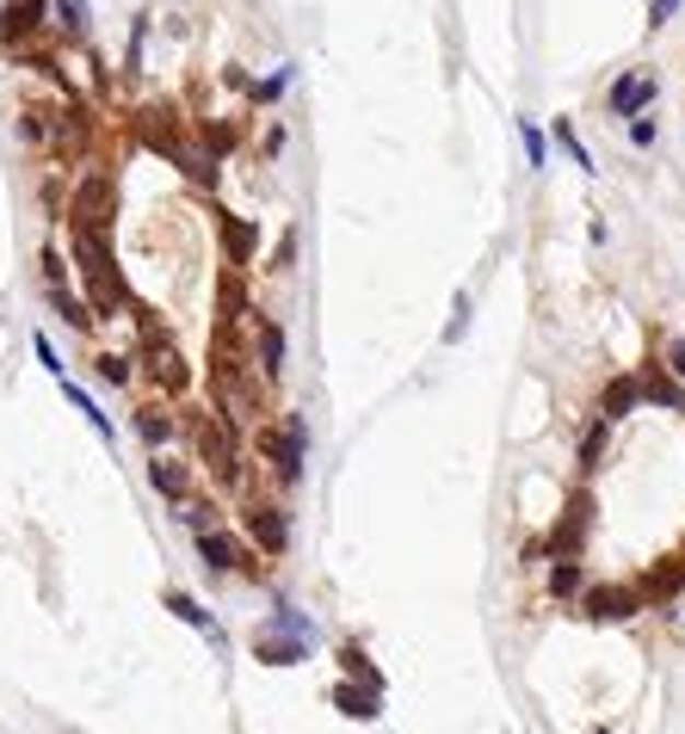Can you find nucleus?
I'll return each mask as SVG.
<instances>
[{"label": "nucleus", "mask_w": 685, "mask_h": 734, "mask_svg": "<svg viewBox=\"0 0 685 734\" xmlns=\"http://www.w3.org/2000/svg\"><path fill=\"white\" fill-rule=\"evenodd\" d=\"M93 364H100V376L112 389H130V376H137V359H130V352H100Z\"/></svg>", "instance_id": "nucleus-30"}, {"label": "nucleus", "mask_w": 685, "mask_h": 734, "mask_svg": "<svg viewBox=\"0 0 685 734\" xmlns=\"http://www.w3.org/2000/svg\"><path fill=\"white\" fill-rule=\"evenodd\" d=\"M605 451H612V420H593V427L581 432V451H574V463H581V476H600L605 469Z\"/></svg>", "instance_id": "nucleus-25"}, {"label": "nucleus", "mask_w": 685, "mask_h": 734, "mask_svg": "<svg viewBox=\"0 0 685 734\" xmlns=\"http://www.w3.org/2000/svg\"><path fill=\"white\" fill-rule=\"evenodd\" d=\"M630 142H636V149H649V142H654V118L636 112V118H630Z\"/></svg>", "instance_id": "nucleus-43"}, {"label": "nucleus", "mask_w": 685, "mask_h": 734, "mask_svg": "<svg viewBox=\"0 0 685 734\" xmlns=\"http://www.w3.org/2000/svg\"><path fill=\"white\" fill-rule=\"evenodd\" d=\"M587 581H581V556H556L549 562V598H581Z\"/></svg>", "instance_id": "nucleus-27"}, {"label": "nucleus", "mask_w": 685, "mask_h": 734, "mask_svg": "<svg viewBox=\"0 0 685 734\" xmlns=\"http://www.w3.org/2000/svg\"><path fill=\"white\" fill-rule=\"evenodd\" d=\"M587 531H593V494H587V488H574V494H568V506H562V519L544 531L549 562H556V556H581Z\"/></svg>", "instance_id": "nucleus-8"}, {"label": "nucleus", "mask_w": 685, "mask_h": 734, "mask_svg": "<svg viewBox=\"0 0 685 734\" xmlns=\"http://www.w3.org/2000/svg\"><path fill=\"white\" fill-rule=\"evenodd\" d=\"M642 376V401H654V408H673L685 413V383L667 371V364H649V371H636Z\"/></svg>", "instance_id": "nucleus-21"}, {"label": "nucleus", "mask_w": 685, "mask_h": 734, "mask_svg": "<svg viewBox=\"0 0 685 734\" xmlns=\"http://www.w3.org/2000/svg\"><path fill=\"white\" fill-rule=\"evenodd\" d=\"M649 105H654V74H642V69L617 74L612 93H605V112H612V118H636V112H649Z\"/></svg>", "instance_id": "nucleus-14"}, {"label": "nucleus", "mask_w": 685, "mask_h": 734, "mask_svg": "<svg viewBox=\"0 0 685 734\" xmlns=\"http://www.w3.org/2000/svg\"><path fill=\"white\" fill-rule=\"evenodd\" d=\"M581 605L593 624H630L642 611V593L636 586H593V593H581Z\"/></svg>", "instance_id": "nucleus-13"}, {"label": "nucleus", "mask_w": 685, "mask_h": 734, "mask_svg": "<svg viewBox=\"0 0 685 734\" xmlns=\"http://www.w3.org/2000/svg\"><path fill=\"white\" fill-rule=\"evenodd\" d=\"M62 395H69V408H81V420H86L93 432H100V439H118V432H112V420H105V413L93 408V395H81L74 383H62Z\"/></svg>", "instance_id": "nucleus-31"}, {"label": "nucleus", "mask_w": 685, "mask_h": 734, "mask_svg": "<svg viewBox=\"0 0 685 734\" xmlns=\"http://www.w3.org/2000/svg\"><path fill=\"white\" fill-rule=\"evenodd\" d=\"M247 278L241 266H223V284H217V327H247Z\"/></svg>", "instance_id": "nucleus-18"}, {"label": "nucleus", "mask_w": 685, "mask_h": 734, "mask_svg": "<svg viewBox=\"0 0 685 734\" xmlns=\"http://www.w3.org/2000/svg\"><path fill=\"white\" fill-rule=\"evenodd\" d=\"M254 654H259L266 666H303V661H309V636H266Z\"/></svg>", "instance_id": "nucleus-26"}, {"label": "nucleus", "mask_w": 685, "mask_h": 734, "mask_svg": "<svg viewBox=\"0 0 685 734\" xmlns=\"http://www.w3.org/2000/svg\"><path fill=\"white\" fill-rule=\"evenodd\" d=\"M56 19L69 37H86V0H56Z\"/></svg>", "instance_id": "nucleus-35"}, {"label": "nucleus", "mask_w": 685, "mask_h": 734, "mask_svg": "<svg viewBox=\"0 0 685 734\" xmlns=\"http://www.w3.org/2000/svg\"><path fill=\"white\" fill-rule=\"evenodd\" d=\"M142 37H149V13H137V25H130V50H124V69L130 74L142 69Z\"/></svg>", "instance_id": "nucleus-38"}, {"label": "nucleus", "mask_w": 685, "mask_h": 734, "mask_svg": "<svg viewBox=\"0 0 685 734\" xmlns=\"http://www.w3.org/2000/svg\"><path fill=\"white\" fill-rule=\"evenodd\" d=\"M198 556H205L210 574H241V581H254L259 574V549L247 544V537H235V531H198Z\"/></svg>", "instance_id": "nucleus-7"}, {"label": "nucleus", "mask_w": 685, "mask_h": 734, "mask_svg": "<svg viewBox=\"0 0 685 734\" xmlns=\"http://www.w3.org/2000/svg\"><path fill=\"white\" fill-rule=\"evenodd\" d=\"M636 593H642V605H673V598L685 593V556H661V562L642 574Z\"/></svg>", "instance_id": "nucleus-15"}, {"label": "nucleus", "mask_w": 685, "mask_h": 734, "mask_svg": "<svg viewBox=\"0 0 685 734\" xmlns=\"http://www.w3.org/2000/svg\"><path fill=\"white\" fill-rule=\"evenodd\" d=\"M285 359H291V334H285L272 315H259V322H254V371H259V383H266V389H278Z\"/></svg>", "instance_id": "nucleus-12"}, {"label": "nucleus", "mask_w": 685, "mask_h": 734, "mask_svg": "<svg viewBox=\"0 0 685 734\" xmlns=\"http://www.w3.org/2000/svg\"><path fill=\"white\" fill-rule=\"evenodd\" d=\"M19 142H32L37 154H50L56 149V105L32 100L25 112H19Z\"/></svg>", "instance_id": "nucleus-20"}, {"label": "nucleus", "mask_w": 685, "mask_h": 734, "mask_svg": "<svg viewBox=\"0 0 685 734\" xmlns=\"http://www.w3.org/2000/svg\"><path fill=\"white\" fill-rule=\"evenodd\" d=\"M173 118H179L173 105H142L137 118H130V137H137L142 149H154L161 161H173V154H179V149L191 142V137H186V130H179Z\"/></svg>", "instance_id": "nucleus-9"}, {"label": "nucleus", "mask_w": 685, "mask_h": 734, "mask_svg": "<svg viewBox=\"0 0 685 734\" xmlns=\"http://www.w3.org/2000/svg\"><path fill=\"white\" fill-rule=\"evenodd\" d=\"M266 266H278V272H291V266H297V229H285V235H278V247H272V259H266Z\"/></svg>", "instance_id": "nucleus-40"}, {"label": "nucleus", "mask_w": 685, "mask_h": 734, "mask_svg": "<svg viewBox=\"0 0 685 734\" xmlns=\"http://www.w3.org/2000/svg\"><path fill=\"white\" fill-rule=\"evenodd\" d=\"M272 624H278V630H285V636H315V630H309V617H297L291 605H285V598H278V605H272Z\"/></svg>", "instance_id": "nucleus-39"}, {"label": "nucleus", "mask_w": 685, "mask_h": 734, "mask_svg": "<svg viewBox=\"0 0 685 734\" xmlns=\"http://www.w3.org/2000/svg\"><path fill=\"white\" fill-rule=\"evenodd\" d=\"M198 149H205L210 161H229V154L241 149V124H229V118H198Z\"/></svg>", "instance_id": "nucleus-24"}, {"label": "nucleus", "mask_w": 685, "mask_h": 734, "mask_svg": "<svg viewBox=\"0 0 685 734\" xmlns=\"http://www.w3.org/2000/svg\"><path fill=\"white\" fill-rule=\"evenodd\" d=\"M167 611L179 617V624H191V630H205V636H217V624H210V611L198 605L191 593H167Z\"/></svg>", "instance_id": "nucleus-28"}, {"label": "nucleus", "mask_w": 685, "mask_h": 734, "mask_svg": "<svg viewBox=\"0 0 685 734\" xmlns=\"http://www.w3.org/2000/svg\"><path fill=\"white\" fill-rule=\"evenodd\" d=\"M149 481H154V494L167 500V506L186 500V463H173L167 451H154V457H149Z\"/></svg>", "instance_id": "nucleus-23"}, {"label": "nucleus", "mask_w": 685, "mask_h": 734, "mask_svg": "<svg viewBox=\"0 0 685 734\" xmlns=\"http://www.w3.org/2000/svg\"><path fill=\"white\" fill-rule=\"evenodd\" d=\"M69 222L112 229V222H118V173H105V167L74 173V186H69Z\"/></svg>", "instance_id": "nucleus-5"}, {"label": "nucleus", "mask_w": 685, "mask_h": 734, "mask_svg": "<svg viewBox=\"0 0 685 734\" xmlns=\"http://www.w3.org/2000/svg\"><path fill=\"white\" fill-rule=\"evenodd\" d=\"M519 142H525V161H532V167H544V154H549L544 130H537V124H519Z\"/></svg>", "instance_id": "nucleus-36"}, {"label": "nucleus", "mask_w": 685, "mask_h": 734, "mask_svg": "<svg viewBox=\"0 0 685 734\" xmlns=\"http://www.w3.org/2000/svg\"><path fill=\"white\" fill-rule=\"evenodd\" d=\"M661 364H667V371L685 383V340H673V346H667V359H661Z\"/></svg>", "instance_id": "nucleus-46"}, {"label": "nucleus", "mask_w": 685, "mask_h": 734, "mask_svg": "<svg viewBox=\"0 0 685 734\" xmlns=\"http://www.w3.org/2000/svg\"><path fill=\"white\" fill-rule=\"evenodd\" d=\"M673 13H680V0H649V32H661Z\"/></svg>", "instance_id": "nucleus-42"}, {"label": "nucleus", "mask_w": 685, "mask_h": 734, "mask_svg": "<svg viewBox=\"0 0 685 734\" xmlns=\"http://www.w3.org/2000/svg\"><path fill=\"white\" fill-rule=\"evenodd\" d=\"M247 506V544L259 549V556H285L291 549V519H285V506H272V500H241Z\"/></svg>", "instance_id": "nucleus-11"}, {"label": "nucleus", "mask_w": 685, "mask_h": 734, "mask_svg": "<svg viewBox=\"0 0 685 734\" xmlns=\"http://www.w3.org/2000/svg\"><path fill=\"white\" fill-rule=\"evenodd\" d=\"M285 86H291V69L266 74V81H254V86H247V105H254V112H266V105H278V100H285Z\"/></svg>", "instance_id": "nucleus-29"}, {"label": "nucleus", "mask_w": 685, "mask_h": 734, "mask_svg": "<svg viewBox=\"0 0 685 734\" xmlns=\"http://www.w3.org/2000/svg\"><path fill=\"white\" fill-rule=\"evenodd\" d=\"M600 734H612V729H600Z\"/></svg>", "instance_id": "nucleus-47"}, {"label": "nucleus", "mask_w": 685, "mask_h": 734, "mask_svg": "<svg viewBox=\"0 0 685 734\" xmlns=\"http://www.w3.org/2000/svg\"><path fill=\"white\" fill-rule=\"evenodd\" d=\"M69 266L81 272V296L93 308V322L130 308V291H124V278H118V254H112V229L69 222Z\"/></svg>", "instance_id": "nucleus-1"}, {"label": "nucleus", "mask_w": 685, "mask_h": 734, "mask_svg": "<svg viewBox=\"0 0 685 734\" xmlns=\"http://www.w3.org/2000/svg\"><path fill=\"white\" fill-rule=\"evenodd\" d=\"M186 432H191V444H198V457L210 463V476L223 481L229 494H241V500H254V463H247V451H241V432H235V420H223L217 408H191L186 413Z\"/></svg>", "instance_id": "nucleus-2"}, {"label": "nucleus", "mask_w": 685, "mask_h": 734, "mask_svg": "<svg viewBox=\"0 0 685 734\" xmlns=\"http://www.w3.org/2000/svg\"><path fill=\"white\" fill-rule=\"evenodd\" d=\"M223 86H235V93H247V86H254V74L241 69V62H229V69H223Z\"/></svg>", "instance_id": "nucleus-45"}, {"label": "nucleus", "mask_w": 685, "mask_h": 734, "mask_svg": "<svg viewBox=\"0 0 685 734\" xmlns=\"http://www.w3.org/2000/svg\"><path fill=\"white\" fill-rule=\"evenodd\" d=\"M37 272H44V296H50L56 322L86 334V327H93V308H86V296H74V284H69V254H62V247H44V254H37Z\"/></svg>", "instance_id": "nucleus-6"}, {"label": "nucleus", "mask_w": 685, "mask_h": 734, "mask_svg": "<svg viewBox=\"0 0 685 734\" xmlns=\"http://www.w3.org/2000/svg\"><path fill=\"white\" fill-rule=\"evenodd\" d=\"M32 352H37V359H44V371H56V376H62V359H56V346L44 340V334H37V340H32Z\"/></svg>", "instance_id": "nucleus-44"}, {"label": "nucleus", "mask_w": 685, "mask_h": 734, "mask_svg": "<svg viewBox=\"0 0 685 734\" xmlns=\"http://www.w3.org/2000/svg\"><path fill=\"white\" fill-rule=\"evenodd\" d=\"M549 137H556V142H562V149H568V161H574V167H593V161H587V142L574 137V124H556Z\"/></svg>", "instance_id": "nucleus-37"}, {"label": "nucleus", "mask_w": 685, "mask_h": 734, "mask_svg": "<svg viewBox=\"0 0 685 734\" xmlns=\"http://www.w3.org/2000/svg\"><path fill=\"white\" fill-rule=\"evenodd\" d=\"M173 519H179V525H186V531H210V525H217V519H210V506H205V500H179V506H173Z\"/></svg>", "instance_id": "nucleus-34"}, {"label": "nucleus", "mask_w": 685, "mask_h": 734, "mask_svg": "<svg viewBox=\"0 0 685 734\" xmlns=\"http://www.w3.org/2000/svg\"><path fill=\"white\" fill-rule=\"evenodd\" d=\"M259 457H266V469H272L285 488H297V481H303V457H309L303 413H285L278 427H259Z\"/></svg>", "instance_id": "nucleus-4"}, {"label": "nucleus", "mask_w": 685, "mask_h": 734, "mask_svg": "<svg viewBox=\"0 0 685 734\" xmlns=\"http://www.w3.org/2000/svg\"><path fill=\"white\" fill-rule=\"evenodd\" d=\"M334 710L352 722H378L383 716V685H364V679H340L334 685Z\"/></svg>", "instance_id": "nucleus-16"}, {"label": "nucleus", "mask_w": 685, "mask_h": 734, "mask_svg": "<svg viewBox=\"0 0 685 734\" xmlns=\"http://www.w3.org/2000/svg\"><path fill=\"white\" fill-rule=\"evenodd\" d=\"M642 408V376H612V383H605V395H600V413L605 420H624V413H636Z\"/></svg>", "instance_id": "nucleus-22"}, {"label": "nucleus", "mask_w": 685, "mask_h": 734, "mask_svg": "<svg viewBox=\"0 0 685 734\" xmlns=\"http://www.w3.org/2000/svg\"><path fill=\"white\" fill-rule=\"evenodd\" d=\"M340 666H346V679H364V685H383V673L371 661H364V649H352V642H346L340 649Z\"/></svg>", "instance_id": "nucleus-32"}, {"label": "nucleus", "mask_w": 685, "mask_h": 734, "mask_svg": "<svg viewBox=\"0 0 685 734\" xmlns=\"http://www.w3.org/2000/svg\"><path fill=\"white\" fill-rule=\"evenodd\" d=\"M285 142H291V130H285V124H272V130L259 137V154H266V161H278V154H285Z\"/></svg>", "instance_id": "nucleus-41"}, {"label": "nucleus", "mask_w": 685, "mask_h": 734, "mask_svg": "<svg viewBox=\"0 0 685 734\" xmlns=\"http://www.w3.org/2000/svg\"><path fill=\"white\" fill-rule=\"evenodd\" d=\"M463 334H469V291H457V303H451V322H445V346H463Z\"/></svg>", "instance_id": "nucleus-33"}, {"label": "nucleus", "mask_w": 685, "mask_h": 734, "mask_svg": "<svg viewBox=\"0 0 685 734\" xmlns=\"http://www.w3.org/2000/svg\"><path fill=\"white\" fill-rule=\"evenodd\" d=\"M130 427H137V439L149 444V451H167V444L179 439V413H173L167 401H149V408L130 413Z\"/></svg>", "instance_id": "nucleus-17"}, {"label": "nucleus", "mask_w": 685, "mask_h": 734, "mask_svg": "<svg viewBox=\"0 0 685 734\" xmlns=\"http://www.w3.org/2000/svg\"><path fill=\"white\" fill-rule=\"evenodd\" d=\"M217 235H223V254H229V266H247V259L259 254V229L247 217H217Z\"/></svg>", "instance_id": "nucleus-19"}, {"label": "nucleus", "mask_w": 685, "mask_h": 734, "mask_svg": "<svg viewBox=\"0 0 685 734\" xmlns=\"http://www.w3.org/2000/svg\"><path fill=\"white\" fill-rule=\"evenodd\" d=\"M130 315H137V327H142V352H137V371L149 376L161 395H186L191 389V364H186V352H179V340H173L167 327L154 322L142 303H130Z\"/></svg>", "instance_id": "nucleus-3"}, {"label": "nucleus", "mask_w": 685, "mask_h": 734, "mask_svg": "<svg viewBox=\"0 0 685 734\" xmlns=\"http://www.w3.org/2000/svg\"><path fill=\"white\" fill-rule=\"evenodd\" d=\"M44 19H50V0H0V50H32Z\"/></svg>", "instance_id": "nucleus-10"}]
</instances>
